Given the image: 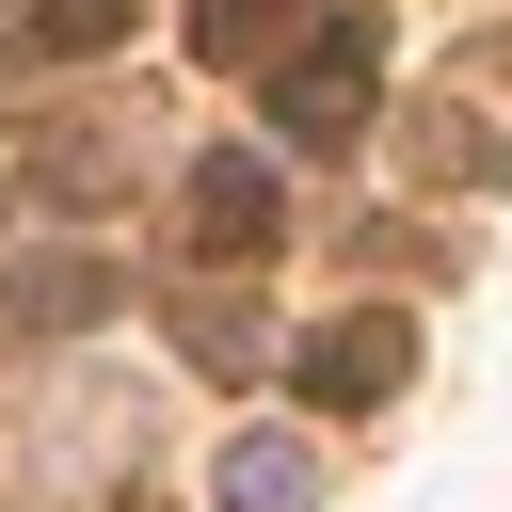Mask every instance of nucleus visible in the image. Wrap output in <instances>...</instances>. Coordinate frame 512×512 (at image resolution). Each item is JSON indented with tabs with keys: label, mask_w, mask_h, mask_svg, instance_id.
Listing matches in <instances>:
<instances>
[{
	"label": "nucleus",
	"mask_w": 512,
	"mask_h": 512,
	"mask_svg": "<svg viewBox=\"0 0 512 512\" xmlns=\"http://www.w3.org/2000/svg\"><path fill=\"white\" fill-rule=\"evenodd\" d=\"M368 80H384V16H320V32L272 64V128H288V144H352V128H368Z\"/></svg>",
	"instance_id": "nucleus-1"
},
{
	"label": "nucleus",
	"mask_w": 512,
	"mask_h": 512,
	"mask_svg": "<svg viewBox=\"0 0 512 512\" xmlns=\"http://www.w3.org/2000/svg\"><path fill=\"white\" fill-rule=\"evenodd\" d=\"M288 384H304L320 416H368V400L416 384V320H400V304H352V320H320V336L288 352Z\"/></svg>",
	"instance_id": "nucleus-2"
},
{
	"label": "nucleus",
	"mask_w": 512,
	"mask_h": 512,
	"mask_svg": "<svg viewBox=\"0 0 512 512\" xmlns=\"http://www.w3.org/2000/svg\"><path fill=\"white\" fill-rule=\"evenodd\" d=\"M272 240H288V192H272V160H240V144H224V160H192V256L256 272Z\"/></svg>",
	"instance_id": "nucleus-3"
},
{
	"label": "nucleus",
	"mask_w": 512,
	"mask_h": 512,
	"mask_svg": "<svg viewBox=\"0 0 512 512\" xmlns=\"http://www.w3.org/2000/svg\"><path fill=\"white\" fill-rule=\"evenodd\" d=\"M112 304H128V256H32V272L0 288L16 336H80V320H112Z\"/></svg>",
	"instance_id": "nucleus-4"
},
{
	"label": "nucleus",
	"mask_w": 512,
	"mask_h": 512,
	"mask_svg": "<svg viewBox=\"0 0 512 512\" xmlns=\"http://www.w3.org/2000/svg\"><path fill=\"white\" fill-rule=\"evenodd\" d=\"M320 32V0H192V64L208 80H256V64H288Z\"/></svg>",
	"instance_id": "nucleus-5"
},
{
	"label": "nucleus",
	"mask_w": 512,
	"mask_h": 512,
	"mask_svg": "<svg viewBox=\"0 0 512 512\" xmlns=\"http://www.w3.org/2000/svg\"><path fill=\"white\" fill-rule=\"evenodd\" d=\"M32 192H48V208H112V192H128V144H112L96 112H48V144H32Z\"/></svg>",
	"instance_id": "nucleus-6"
},
{
	"label": "nucleus",
	"mask_w": 512,
	"mask_h": 512,
	"mask_svg": "<svg viewBox=\"0 0 512 512\" xmlns=\"http://www.w3.org/2000/svg\"><path fill=\"white\" fill-rule=\"evenodd\" d=\"M224 512H320V448L304 432H240L224 448Z\"/></svg>",
	"instance_id": "nucleus-7"
},
{
	"label": "nucleus",
	"mask_w": 512,
	"mask_h": 512,
	"mask_svg": "<svg viewBox=\"0 0 512 512\" xmlns=\"http://www.w3.org/2000/svg\"><path fill=\"white\" fill-rule=\"evenodd\" d=\"M416 176H432V192H480V176H512V144H496L464 96H432V112H416Z\"/></svg>",
	"instance_id": "nucleus-8"
},
{
	"label": "nucleus",
	"mask_w": 512,
	"mask_h": 512,
	"mask_svg": "<svg viewBox=\"0 0 512 512\" xmlns=\"http://www.w3.org/2000/svg\"><path fill=\"white\" fill-rule=\"evenodd\" d=\"M176 352L192 368H256V304L240 288H176Z\"/></svg>",
	"instance_id": "nucleus-9"
},
{
	"label": "nucleus",
	"mask_w": 512,
	"mask_h": 512,
	"mask_svg": "<svg viewBox=\"0 0 512 512\" xmlns=\"http://www.w3.org/2000/svg\"><path fill=\"white\" fill-rule=\"evenodd\" d=\"M112 32H128V0H32V48H64V64L112 48Z\"/></svg>",
	"instance_id": "nucleus-10"
},
{
	"label": "nucleus",
	"mask_w": 512,
	"mask_h": 512,
	"mask_svg": "<svg viewBox=\"0 0 512 512\" xmlns=\"http://www.w3.org/2000/svg\"><path fill=\"white\" fill-rule=\"evenodd\" d=\"M112 512H160V496H112Z\"/></svg>",
	"instance_id": "nucleus-11"
},
{
	"label": "nucleus",
	"mask_w": 512,
	"mask_h": 512,
	"mask_svg": "<svg viewBox=\"0 0 512 512\" xmlns=\"http://www.w3.org/2000/svg\"><path fill=\"white\" fill-rule=\"evenodd\" d=\"M0 16H32V0H0Z\"/></svg>",
	"instance_id": "nucleus-12"
}]
</instances>
